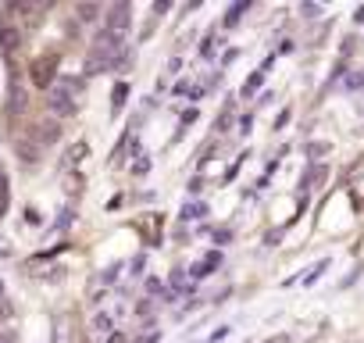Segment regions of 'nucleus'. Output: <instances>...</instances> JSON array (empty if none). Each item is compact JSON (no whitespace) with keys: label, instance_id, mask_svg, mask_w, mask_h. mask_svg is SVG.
Listing matches in <instances>:
<instances>
[{"label":"nucleus","instance_id":"nucleus-14","mask_svg":"<svg viewBox=\"0 0 364 343\" xmlns=\"http://www.w3.org/2000/svg\"><path fill=\"white\" fill-rule=\"evenodd\" d=\"M125 93H129V86H125V83H118V90H114V107H122V104H125Z\"/></svg>","mask_w":364,"mask_h":343},{"label":"nucleus","instance_id":"nucleus-9","mask_svg":"<svg viewBox=\"0 0 364 343\" xmlns=\"http://www.w3.org/2000/svg\"><path fill=\"white\" fill-rule=\"evenodd\" d=\"M8 201H11V194H8V176L0 172V215L8 211Z\"/></svg>","mask_w":364,"mask_h":343},{"label":"nucleus","instance_id":"nucleus-3","mask_svg":"<svg viewBox=\"0 0 364 343\" xmlns=\"http://www.w3.org/2000/svg\"><path fill=\"white\" fill-rule=\"evenodd\" d=\"M129 22H132V8H129V0H114V4L107 8V15H104V33H107V36H114V40H122V36L129 33Z\"/></svg>","mask_w":364,"mask_h":343},{"label":"nucleus","instance_id":"nucleus-5","mask_svg":"<svg viewBox=\"0 0 364 343\" xmlns=\"http://www.w3.org/2000/svg\"><path fill=\"white\" fill-rule=\"evenodd\" d=\"M33 136H36V143L47 150V147H54L58 139H61V125H58V118H40L36 125H33Z\"/></svg>","mask_w":364,"mask_h":343},{"label":"nucleus","instance_id":"nucleus-11","mask_svg":"<svg viewBox=\"0 0 364 343\" xmlns=\"http://www.w3.org/2000/svg\"><path fill=\"white\" fill-rule=\"evenodd\" d=\"M247 8H250V4H247V0H240V4H236V8H232V11L225 15V26H236V22H240V15H243Z\"/></svg>","mask_w":364,"mask_h":343},{"label":"nucleus","instance_id":"nucleus-15","mask_svg":"<svg viewBox=\"0 0 364 343\" xmlns=\"http://www.w3.org/2000/svg\"><path fill=\"white\" fill-rule=\"evenodd\" d=\"M0 343H11V336H0Z\"/></svg>","mask_w":364,"mask_h":343},{"label":"nucleus","instance_id":"nucleus-6","mask_svg":"<svg viewBox=\"0 0 364 343\" xmlns=\"http://www.w3.org/2000/svg\"><path fill=\"white\" fill-rule=\"evenodd\" d=\"M18 47H22V33H18V26L0 22V51H4V54H15Z\"/></svg>","mask_w":364,"mask_h":343},{"label":"nucleus","instance_id":"nucleus-7","mask_svg":"<svg viewBox=\"0 0 364 343\" xmlns=\"http://www.w3.org/2000/svg\"><path fill=\"white\" fill-rule=\"evenodd\" d=\"M15 150H18V157H22V161H40V157H43V147L36 143V136H33V132H26V136H18V143H15Z\"/></svg>","mask_w":364,"mask_h":343},{"label":"nucleus","instance_id":"nucleus-4","mask_svg":"<svg viewBox=\"0 0 364 343\" xmlns=\"http://www.w3.org/2000/svg\"><path fill=\"white\" fill-rule=\"evenodd\" d=\"M58 65H61V58H58V54H40V58L33 61V68H29V79H33V86H40V90H50V86L58 83Z\"/></svg>","mask_w":364,"mask_h":343},{"label":"nucleus","instance_id":"nucleus-12","mask_svg":"<svg viewBox=\"0 0 364 343\" xmlns=\"http://www.w3.org/2000/svg\"><path fill=\"white\" fill-rule=\"evenodd\" d=\"M197 215H204V204H186L182 208V218H197Z\"/></svg>","mask_w":364,"mask_h":343},{"label":"nucleus","instance_id":"nucleus-8","mask_svg":"<svg viewBox=\"0 0 364 343\" xmlns=\"http://www.w3.org/2000/svg\"><path fill=\"white\" fill-rule=\"evenodd\" d=\"M222 265V254H208V261H200L197 268H193V275H208V272H215Z\"/></svg>","mask_w":364,"mask_h":343},{"label":"nucleus","instance_id":"nucleus-2","mask_svg":"<svg viewBox=\"0 0 364 343\" xmlns=\"http://www.w3.org/2000/svg\"><path fill=\"white\" fill-rule=\"evenodd\" d=\"M79 93H82V79H58L50 90H47V111L50 118H72L75 107H79Z\"/></svg>","mask_w":364,"mask_h":343},{"label":"nucleus","instance_id":"nucleus-10","mask_svg":"<svg viewBox=\"0 0 364 343\" xmlns=\"http://www.w3.org/2000/svg\"><path fill=\"white\" fill-rule=\"evenodd\" d=\"M261 79H264V72H254V75L247 79V86H243V97H254V93H257V86H261Z\"/></svg>","mask_w":364,"mask_h":343},{"label":"nucleus","instance_id":"nucleus-1","mask_svg":"<svg viewBox=\"0 0 364 343\" xmlns=\"http://www.w3.org/2000/svg\"><path fill=\"white\" fill-rule=\"evenodd\" d=\"M125 43L107 36V33H97L93 40V51L86 58V75H100V72H111V68H122L125 65Z\"/></svg>","mask_w":364,"mask_h":343},{"label":"nucleus","instance_id":"nucleus-13","mask_svg":"<svg viewBox=\"0 0 364 343\" xmlns=\"http://www.w3.org/2000/svg\"><path fill=\"white\" fill-rule=\"evenodd\" d=\"M97 11H100L97 4H82V8H79V19H97Z\"/></svg>","mask_w":364,"mask_h":343}]
</instances>
